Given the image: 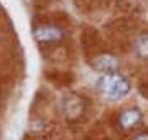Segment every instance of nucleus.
I'll return each instance as SVG.
<instances>
[{"label": "nucleus", "instance_id": "f257e3e1", "mask_svg": "<svg viewBox=\"0 0 148 140\" xmlns=\"http://www.w3.org/2000/svg\"><path fill=\"white\" fill-rule=\"evenodd\" d=\"M97 89L106 97L117 101L125 97L130 92V82L119 73H107L102 74L97 81Z\"/></svg>", "mask_w": 148, "mask_h": 140}, {"label": "nucleus", "instance_id": "f03ea898", "mask_svg": "<svg viewBox=\"0 0 148 140\" xmlns=\"http://www.w3.org/2000/svg\"><path fill=\"white\" fill-rule=\"evenodd\" d=\"M33 36L40 43H53V41H59L63 38V32L51 25H41V27L35 28Z\"/></svg>", "mask_w": 148, "mask_h": 140}, {"label": "nucleus", "instance_id": "7ed1b4c3", "mask_svg": "<svg viewBox=\"0 0 148 140\" xmlns=\"http://www.w3.org/2000/svg\"><path fill=\"white\" fill-rule=\"evenodd\" d=\"M142 122V112L138 109H125L119 115V125L122 129H133Z\"/></svg>", "mask_w": 148, "mask_h": 140}, {"label": "nucleus", "instance_id": "20e7f679", "mask_svg": "<svg viewBox=\"0 0 148 140\" xmlns=\"http://www.w3.org/2000/svg\"><path fill=\"white\" fill-rule=\"evenodd\" d=\"M92 66L97 71H104L107 74V73H114L119 68V59L114 54H101L92 61Z\"/></svg>", "mask_w": 148, "mask_h": 140}, {"label": "nucleus", "instance_id": "39448f33", "mask_svg": "<svg viewBox=\"0 0 148 140\" xmlns=\"http://www.w3.org/2000/svg\"><path fill=\"white\" fill-rule=\"evenodd\" d=\"M135 53L138 58L148 59V33H143L135 41Z\"/></svg>", "mask_w": 148, "mask_h": 140}, {"label": "nucleus", "instance_id": "423d86ee", "mask_svg": "<svg viewBox=\"0 0 148 140\" xmlns=\"http://www.w3.org/2000/svg\"><path fill=\"white\" fill-rule=\"evenodd\" d=\"M132 140H148V134L147 132H142V134H137Z\"/></svg>", "mask_w": 148, "mask_h": 140}, {"label": "nucleus", "instance_id": "0eeeda50", "mask_svg": "<svg viewBox=\"0 0 148 140\" xmlns=\"http://www.w3.org/2000/svg\"><path fill=\"white\" fill-rule=\"evenodd\" d=\"M38 140H43V139H38Z\"/></svg>", "mask_w": 148, "mask_h": 140}]
</instances>
